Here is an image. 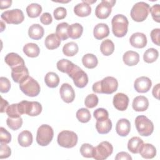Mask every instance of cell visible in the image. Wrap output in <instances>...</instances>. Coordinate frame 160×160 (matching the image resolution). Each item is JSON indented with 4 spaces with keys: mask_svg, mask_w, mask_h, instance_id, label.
<instances>
[{
    "mask_svg": "<svg viewBox=\"0 0 160 160\" xmlns=\"http://www.w3.org/2000/svg\"><path fill=\"white\" fill-rule=\"evenodd\" d=\"M118 88V82L112 76L104 78L100 81L93 84L92 91L96 93L111 94L114 92Z\"/></svg>",
    "mask_w": 160,
    "mask_h": 160,
    "instance_id": "obj_1",
    "label": "cell"
},
{
    "mask_svg": "<svg viewBox=\"0 0 160 160\" xmlns=\"http://www.w3.org/2000/svg\"><path fill=\"white\" fill-rule=\"evenodd\" d=\"M112 31L114 35L118 38L124 37L128 32L129 21L122 14L115 15L111 21Z\"/></svg>",
    "mask_w": 160,
    "mask_h": 160,
    "instance_id": "obj_2",
    "label": "cell"
},
{
    "mask_svg": "<svg viewBox=\"0 0 160 160\" xmlns=\"http://www.w3.org/2000/svg\"><path fill=\"white\" fill-rule=\"evenodd\" d=\"M18 104L21 115L25 114L30 116H36L42 111V106L38 101H22Z\"/></svg>",
    "mask_w": 160,
    "mask_h": 160,
    "instance_id": "obj_3",
    "label": "cell"
},
{
    "mask_svg": "<svg viewBox=\"0 0 160 160\" xmlns=\"http://www.w3.org/2000/svg\"><path fill=\"white\" fill-rule=\"evenodd\" d=\"M19 88L24 94L30 97L38 96L41 91L40 85L38 81L29 76L19 84Z\"/></svg>",
    "mask_w": 160,
    "mask_h": 160,
    "instance_id": "obj_4",
    "label": "cell"
},
{
    "mask_svg": "<svg viewBox=\"0 0 160 160\" xmlns=\"http://www.w3.org/2000/svg\"><path fill=\"white\" fill-rule=\"evenodd\" d=\"M135 126L138 133L142 136H150L154 130L152 122L144 115L138 116L136 118Z\"/></svg>",
    "mask_w": 160,
    "mask_h": 160,
    "instance_id": "obj_5",
    "label": "cell"
},
{
    "mask_svg": "<svg viewBox=\"0 0 160 160\" xmlns=\"http://www.w3.org/2000/svg\"><path fill=\"white\" fill-rule=\"evenodd\" d=\"M150 6L144 2L136 3L131 10V17L136 22H142L148 17Z\"/></svg>",
    "mask_w": 160,
    "mask_h": 160,
    "instance_id": "obj_6",
    "label": "cell"
},
{
    "mask_svg": "<svg viewBox=\"0 0 160 160\" xmlns=\"http://www.w3.org/2000/svg\"><path fill=\"white\" fill-rule=\"evenodd\" d=\"M54 136L52 128L48 124L40 126L37 131L36 141L41 146L48 145L52 141Z\"/></svg>",
    "mask_w": 160,
    "mask_h": 160,
    "instance_id": "obj_7",
    "label": "cell"
},
{
    "mask_svg": "<svg viewBox=\"0 0 160 160\" xmlns=\"http://www.w3.org/2000/svg\"><path fill=\"white\" fill-rule=\"evenodd\" d=\"M78 139V136L74 132L64 130L59 133L57 141L60 146L66 148H72L76 145Z\"/></svg>",
    "mask_w": 160,
    "mask_h": 160,
    "instance_id": "obj_8",
    "label": "cell"
},
{
    "mask_svg": "<svg viewBox=\"0 0 160 160\" xmlns=\"http://www.w3.org/2000/svg\"><path fill=\"white\" fill-rule=\"evenodd\" d=\"M68 76L72 79L75 86L78 88H83L88 83V76L87 74L77 65H75Z\"/></svg>",
    "mask_w": 160,
    "mask_h": 160,
    "instance_id": "obj_9",
    "label": "cell"
},
{
    "mask_svg": "<svg viewBox=\"0 0 160 160\" xmlns=\"http://www.w3.org/2000/svg\"><path fill=\"white\" fill-rule=\"evenodd\" d=\"M113 152V147L108 141H102L94 148L93 158L96 160L107 159Z\"/></svg>",
    "mask_w": 160,
    "mask_h": 160,
    "instance_id": "obj_10",
    "label": "cell"
},
{
    "mask_svg": "<svg viewBox=\"0 0 160 160\" xmlns=\"http://www.w3.org/2000/svg\"><path fill=\"white\" fill-rule=\"evenodd\" d=\"M1 19L8 24H20L24 19L22 11L19 9L6 11L1 14Z\"/></svg>",
    "mask_w": 160,
    "mask_h": 160,
    "instance_id": "obj_11",
    "label": "cell"
},
{
    "mask_svg": "<svg viewBox=\"0 0 160 160\" xmlns=\"http://www.w3.org/2000/svg\"><path fill=\"white\" fill-rule=\"evenodd\" d=\"M116 1L102 0L96 8L95 15L101 19L108 18L111 13L112 8L114 6Z\"/></svg>",
    "mask_w": 160,
    "mask_h": 160,
    "instance_id": "obj_12",
    "label": "cell"
},
{
    "mask_svg": "<svg viewBox=\"0 0 160 160\" xmlns=\"http://www.w3.org/2000/svg\"><path fill=\"white\" fill-rule=\"evenodd\" d=\"M11 70L12 79L16 83L20 84L29 76V71L25 65L19 66Z\"/></svg>",
    "mask_w": 160,
    "mask_h": 160,
    "instance_id": "obj_13",
    "label": "cell"
},
{
    "mask_svg": "<svg viewBox=\"0 0 160 160\" xmlns=\"http://www.w3.org/2000/svg\"><path fill=\"white\" fill-rule=\"evenodd\" d=\"M152 82L149 78L146 76H141L135 80L134 88L137 92L144 93L149 91Z\"/></svg>",
    "mask_w": 160,
    "mask_h": 160,
    "instance_id": "obj_14",
    "label": "cell"
},
{
    "mask_svg": "<svg viewBox=\"0 0 160 160\" xmlns=\"http://www.w3.org/2000/svg\"><path fill=\"white\" fill-rule=\"evenodd\" d=\"M59 93L62 101L66 103L72 102L75 98L74 91L72 87L68 83H64L61 85Z\"/></svg>",
    "mask_w": 160,
    "mask_h": 160,
    "instance_id": "obj_15",
    "label": "cell"
},
{
    "mask_svg": "<svg viewBox=\"0 0 160 160\" xmlns=\"http://www.w3.org/2000/svg\"><path fill=\"white\" fill-rule=\"evenodd\" d=\"M129 98L124 93L119 92L115 94L113 98V105L119 111H125L129 104Z\"/></svg>",
    "mask_w": 160,
    "mask_h": 160,
    "instance_id": "obj_16",
    "label": "cell"
},
{
    "mask_svg": "<svg viewBox=\"0 0 160 160\" xmlns=\"http://www.w3.org/2000/svg\"><path fill=\"white\" fill-rule=\"evenodd\" d=\"M131 45L136 48H143L147 44V38L142 32H135L129 38Z\"/></svg>",
    "mask_w": 160,
    "mask_h": 160,
    "instance_id": "obj_17",
    "label": "cell"
},
{
    "mask_svg": "<svg viewBox=\"0 0 160 160\" xmlns=\"http://www.w3.org/2000/svg\"><path fill=\"white\" fill-rule=\"evenodd\" d=\"M5 62L11 67V69L18 67L19 66L25 65L24 59L17 53L10 52L8 53L4 58Z\"/></svg>",
    "mask_w": 160,
    "mask_h": 160,
    "instance_id": "obj_18",
    "label": "cell"
},
{
    "mask_svg": "<svg viewBox=\"0 0 160 160\" xmlns=\"http://www.w3.org/2000/svg\"><path fill=\"white\" fill-rule=\"evenodd\" d=\"M131 130V123L129 121L125 118L118 120L116 125V131L120 136H126L128 135Z\"/></svg>",
    "mask_w": 160,
    "mask_h": 160,
    "instance_id": "obj_19",
    "label": "cell"
},
{
    "mask_svg": "<svg viewBox=\"0 0 160 160\" xmlns=\"http://www.w3.org/2000/svg\"><path fill=\"white\" fill-rule=\"evenodd\" d=\"M132 106L136 111H145L148 108L149 101L145 96H138L133 99Z\"/></svg>",
    "mask_w": 160,
    "mask_h": 160,
    "instance_id": "obj_20",
    "label": "cell"
},
{
    "mask_svg": "<svg viewBox=\"0 0 160 160\" xmlns=\"http://www.w3.org/2000/svg\"><path fill=\"white\" fill-rule=\"evenodd\" d=\"M93 34L96 39L101 40L108 36L109 34V29L105 23H99L95 26L93 30Z\"/></svg>",
    "mask_w": 160,
    "mask_h": 160,
    "instance_id": "obj_21",
    "label": "cell"
},
{
    "mask_svg": "<svg viewBox=\"0 0 160 160\" xmlns=\"http://www.w3.org/2000/svg\"><path fill=\"white\" fill-rule=\"evenodd\" d=\"M122 60L124 63L127 66H135L139 61V55L135 51H128L124 54Z\"/></svg>",
    "mask_w": 160,
    "mask_h": 160,
    "instance_id": "obj_22",
    "label": "cell"
},
{
    "mask_svg": "<svg viewBox=\"0 0 160 160\" xmlns=\"http://www.w3.org/2000/svg\"><path fill=\"white\" fill-rule=\"evenodd\" d=\"M74 12L76 15L79 17H86L91 13V8L90 5L83 1L78 4L74 8Z\"/></svg>",
    "mask_w": 160,
    "mask_h": 160,
    "instance_id": "obj_23",
    "label": "cell"
},
{
    "mask_svg": "<svg viewBox=\"0 0 160 160\" xmlns=\"http://www.w3.org/2000/svg\"><path fill=\"white\" fill-rule=\"evenodd\" d=\"M44 33V30L42 26L39 24H34L31 25L28 30V35L30 38L34 40L41 39Z\"/></svg>",
    "mask_w": 160,
    "mask_h": 160,
    "instance_id": "obj_24",
    "label": "cell"
},
{
    "mask_svg": "<svg viewBox=\"0 0 160 160\" xmlns=\"http://www.w3.org/2000/svg\"><path fill=\"white\" fill-rule=\"evenodd\" d=\"M96 129L101 134L108 133L112 129V122L111 119L107 118L97 121L96 123Z\"/></svg>",
    "mask_w": 160,
    "mask_h": 160,
    "instance_id": "obj_25",
    "label": "cell"
},
{
    "mask_svg": "<svg viewBox=\"0 0 160 160\" xmlns=\"http://www.w3.org/2000/svg\"><path fill=\"white\" fill-rule=\"evenodd\" d=\"M145 159H152L156 154V149L151 144H143L139 152Z\"/></svg>",
    "mask_w": 160,
    "mask_h": 160,
    "instance_id": "obj_26",
    "label": "cell"
},
{
    "mask_svg": "<svg viewBox=\"0 0 160 160\" xmlns=\"http://www.w3.org/2000/svg\"><path fill=\"white\" fill-rule=\"evenodd\" d=\"M143 144V141L140 138L132 137L128 142V149L133 154H138Z\"/></svg>",
    "mask_w": 160,
    "mask_h": 160,
    "instance_id": "obj_27",
    "label": "cell"
},
{
    "mask_svg": "<svg viewBox=\"0 0 160 160\" xmlns=\"http://www.w3.org/2000/svg\"><path fill=\"white\" fill-rule=\"evenodd\" d=\"M45 46L47 49L52 50L58 48L61 44V39L55 33L49 34L45 39Z\"/></svg>",
    "mask_w": 160,
    "mask_h": 160,
    "instance_id": "obj_28",
    "label": "cell"
},
{
    "mask_svg": "<svg viewBox=\"0 0 160 160\" xmlns=\"http://www.w3.org/2000/svg\"><path fill=\"white\" fill-rule=\"evenodd\" d=\"M18 141L22 147H29L32 142V135L29 131H23L18 135Z\"/></svg>",
    "mask_w": 160,
    "mask_h": 160,
    "instance_id": "obj_29",
    "label": "cell"
},
{
    "mask_svg": "<svg viewBox=\"0 0 160 160\" xmlns=\"http://www.w3.org/2000/svg\"><path fill=\"white\" fill-rule=\"evenodd\" d=\"M23 52L28 57L36 58L39 56L40 53V49L36 44L30 42L24 46Z\"/></svg>",
    "mask_w": 160,
    "mask_h": 160,
    "instance_id": "obj_30",
    "label": "cell"
},
{
    "mask_svg": "<svg viewBox=\"0 0 160 160\" xmlns=\"http://www.w3.org/2000/svg\"><path fill=\"white\" fill-rule=\"evenodd\" d=\"M76 64H73L71 61L66 59H62L58 61L57 62V68L58 69L64 73L68 74V75L71 72V71L73 69Z\"/></svg>",
    "mask_w": 160,
    "mask_h": 160,
    "instance_id": "obj_31",
    "label": "cell"
},
{
    "mask_svg": "<svg viewBox=\"0 0 160 160\" xmlns=\"http://www.w3.org/2000/svg\"><path fill=\"white\" fill-rule=\"evenodd\" d=\"M83 32V27L79 23H74L69 26L68 36L71 39H76L79 38Z\"/></svg>",
    "mask_w": 160,
    "mask_h": 160,
    "instance_id": "obj_32",
    "label": "cell"
},
{
    "mask_svg": "<svg viewBox=\"0 0 160 160\" xmlns=\"http://www.w3.org/2000/svg\"><path fill=\"white\" fill-rule=\"evenodd\" d=\"M82 64L88 69H93L98 64V60L96 56L92 54H86L82 58Z\"/></svg>",
    "mask_w": 160,
    "mask_h": 160,
    "instance_id": "obj_33",
    "label": "cell"
},
{
    "mask_svg": "<svg viewBox=\"0 0 160 160\" xmlns=\"http://www.w3.org/2000/svg\"><path fill=\"white\" fill-rule=\"evenodd\" d=\"M44 81L47 86L51 88H56L59 83V78L56 73L49 72L45 76Z\"/></svg>",
    "mask_w": 160,
    "mask_h": 160,
    "instance_id": "obj_34",
    "label": "cell"
},
{
    "mask_svg": "<svg viewBox=\"0 0 160 160\" xmlns=\"http://www.w3.org/2000/svg\"><path fill=\"white\" fill-rule=\"evenodd\" d=\"M68 28L69 24L65 22L58 24L56 26V34L61 40L64 41L69 38Z\"/></svg>",
    "mask_w": 160,
    "mask_h": 160,
    "instance_id": "obj_35",
    "label": "cell"
},
{
    "mask_svg": "<svg viewBox=\"0 0 160 160\" xmlns=\"http://www.w3.org/2000/svg\"><path fill=\"white\" fill-rule=\"evenodd\" d=\"M100 50L103 55L110 56L114 51V44L111 40L105 39L101 44Z\"/></svg>",
    "mask_w": 160,
    "mask_h": 160,
    "instance_id": "obj_36",
    "label": "cell"
},
{
    "mask_svg": "<svg viewBox=\"0 0 160 160\" xmlns=\"http://www.w3.org/2000/svg\"><path fill=\"white\" fill-rule=\"evenodd\" d=\"M42 12V7L37 3H32L26 8V12L28 16L31 18L38 17Z\"/></svg>",
    "mask_w": 160,
    "mask_h": 160,
    "instance_id": "obj_37",
    "label": "cell"
},
{
    "mask_svg": "<svg viewBox=\"0 0 160 160\" xmlns=\"http://www.w3.org/2000/svg\"><path fill=\"white\" fill-rule=\"evenodd\" d=\"M79 48L78 44L74 42H69L64 45L62 52L66 56H73L78 52Z\"/></svg>",
    "mask_w": 160,
    "mask_h": 160,
    "instance_id": "obj_38",
    "label": "cell"
},
{
    "mask_svg": "<svg viewBox=\"0 0 160 160\" xmlns=\"http://www.w3.org/2000/svg\"><path fill=\"white\" fill-rule=\"evenodd\" d=\"M159 56L158 51L154 48H149L144 53L143 59L147 63H152L157 60Z\"/></svg>",
    "mask_w": 160,
    "mask_h": 160,
    "instance_id": "obj_39",
    "label": "cell"
},
{
    "mask_svg": "<svg viewBox=\"0 0 160 160\" xmlns=\"http://www.w3.org/2000/svg\"><path fill=\"white\" fill-rule=\"evenodd\" d=\"M76 118L81 122L86 123L89 121L91 114L88 109L81 108L76 112Z\"/></svg>",
    "mask_w": 160,
    "mask_h": 160,
    "instance_id": "obj_40",
    "label": "cell"
},
{
    "mask_svg": "<svg viewBox=\"0 0 160 160\" xmlns=\"http://www.w3.org/2000/svg\"><path fill=\"white\" fill-rule=\"evenodd\" d=\"M8 126L13 131L19 129L22 124V119L21 117L19 118H8L6 120Z\"/></svg>",
    "mask_w": 160,
    "mask_h": 160,
    "instance_id": "obj_41",
    "label": "cell"
},
{
    "mask_svg": "<svg viewBox=\"0 0 160 160\" xmlns=\"http://www.w3.org/2000/svg\"><path fill=\"white\" fill-rule=\"evenodd\" d=\"M94 147L88 143H84L80 148V152L84 158H92L94 155Z\"/></svg>",
    "mask_w": 160,
    "mask_h": 160,
    "instance_id": "obj_42",
    "label": "cell"
},
{
    "mask_svg": "<svg viewBox=\"0 0 160 160\" xmlns=\"http://www.w3.org/2000/svg\"><path fill=\"white\" fill-rule=\"evenodd\" d=\"M98 98L94 94H91L86 96L84 101L86 106L88 108H93L96 107L98 104Z\"/></svg>",
    "mask_w": 160,
    "mask_h": 160,
    "instance_id": "obj_43",
    "label": "cell"
},
{
    "mask_svg": "<svg viewBox=\"0 0 160 160\" xmlns=\"http://www.w3.org/2000/svg\"><path fill=\"white\" fill-rule=\"evenodd\" d=\"M6 112L9 118H19L21 117L18 108V104H12L9 106L6 111Z\"/></svg>",
    "mask_w": 160,
    "mask_h": 160,
    "instance_id": "obj_44",
    "label": "cell"
},
{
    "mask_svg": "<svg viewBox=\"0 0 160 160\" xmlns=\"http://www.w3.org/2000/svg\"><path fill=\"white\" fill-rule=\"evenodd\" d=\"M93 115L97 121L109 118V113H108V111L104 108L96 109L94 111Z\"/></svg>",
    "mask_w": 160,
    "mask_h": 160,
    "instance_id": "obj_45",
    "label": "cell"
},
{
    "mask_svg": "<svg viewBox=\"0 0 160 160\" xmlns=\"http://www.w3.org/2000/svg\"><path fill=\"white\" fill-rule=\"evenodd\" d=\"M11 141V134L3 127L0 128V142L1 143L8 144Z\"/></svg>",
    "mask_w": 160,
    "mask_h": 160,
    "instance_id": "obj_46",
    "label": "cell"
},
{
    "mask_svg": "<svg viewBox=\"0 0 160 160\" xmlns=\"http://www.w3.org/2000/svg\"><path fill=\"white\" fill-rule=\"evenodd\" d=\"M152 19L157 22H160V6L158 4L153 5L149 9Z\"/></svg>",
    "mask_w": 160,
    "mask_h": 160,
    "instance_id": "obj_47",
    "label": "cell"
},
{
    "mask_svg": "<svg viewBox=\"0 0 160 160\" xmlns=\"http://www.w3.org/2000/svg\"><path fill=\"white\" fill-rule=\"evenodd\" d=\"M11 88L9 80L5 77L0 78V91L2 93L8 92Z\"/></svg>",
    "mask_w": 160,
    "mask_h": 160,
    "instance_id": "obj_48",
    "label": "cell"
},
{
    "mask_svg": "<svg viewBox=\"0 0 160 160\" xmlns=\"http://www.w3.org/2000/svg\"><path fill=\"white\" fill-rule=\"evenodd\" d=\"M66 9L63 7H58L53 12V15L56 20H61L66 16Z\"/></svg>",
    "mask_w": 160,
    "mask_h": 160,
    "instance_id": "obj_49",
    "label": "cell"
},
{
    "mask_svg": "<svg viewBox=\"0 0 160 160\" xmlns=\"http://www.w3.org/2000/svg\"><path fill=\"white\" fill-rule=\"evenodd\" d=\"M11 154V148L6 145V144L1 143L0 148V159L7 158L9 157Z\"/></svg>",
    "mask_w": 160,
    "mask_h": 160,
    "instance_id": "obj_50",
    "label": "cell"
},
{
    "mask_svg": "<svg viewBox=\"0 0 160 160\" xmlns=\"http://www.w3.org/2000/svg\"><path fill=\"white\" fill-rule=\"evenodd\" d=\"M151 38L154 44L157 46H159V37H160V29L156 28L154 29L151 31Z\"/></svg>",
    "mask_w": 160,
    "mask_h": 160,
    "instance_id": "obj_51",
    "label": "cell"
},
{
    "mask_svg": "<svg viewBox=\"0 0 160 160\" xmlns=\"http://www.w3.org/2000/svg\"><path fill=\"white\" fill-rule=\"evenodd\" d=\"M40 21L42 24L44 25H49L52 22V18L51 14L49 12H44L41 16Z\"/></svg>",
    "mask_w": 160,
    "mask_h": 160,
    "instance_id": "obj_52",
    "label": "cell"
},
{
    "mask_svg": "<svg viewBox=\"0 0 160 160\" xmlns=\"http://www.w3.org/2000/svg\"><path fill=\"white\" fill-rule=\"evenodd\" d=\"M116 160H121V159H126V160H131V156L126 152H120L118 153L115 157Z\"/></svg>",
    "mask_w": 160,
    "mask_h": 160,
    "instance_id": "obj_53",
    "label": "cell"
},
{
    "mask_svg": "<svg viewBox=\"0 0 160 160\" xmlns=\"http://www.w3.org/2000/svg\"><path fill=\"white\" fill-rule=\"evenodd\" d=\"M9 106V103L7 101L4 100L2 97L1 98V112L3 113L6 112L8 107Z\"/></svg>",
    "mask_w": 160,
    "mask_h": 160,
    "instance_id": "obj_54",
    "label": "cell"
},
{
    "mask_svg": "<svg viewBox=\"0 0 160 160\" xmlns=\"http://www.w3.org/2000/svg\"><path fill=\"white\" fill-rule=\"evenodd\" d=\"M1 5H0V9H6L11 6L12 4V1L9 0H5V1H1L0 2Z\"/></svg>",
    "mask_w": 160,
    "mask_h": 160,
    "instance_id": "obj_55",
    "label": "cell"
},
{
    "mask_svg": "<svg viewBox=\"0 0 160 160\" xmlns=\"http://www.w3.org/2000/svg\"><path fill=\"white\" fill-rule=\"evenodd\" d=\"M159 84H156L152 89V95L154 98H156L157 99H159Z\"/></svg>",
    "mask_w": 160,
    "mask_h": 160,
    "instance_id": "obj_56",
    "label": "cell"
}]
</instances>
